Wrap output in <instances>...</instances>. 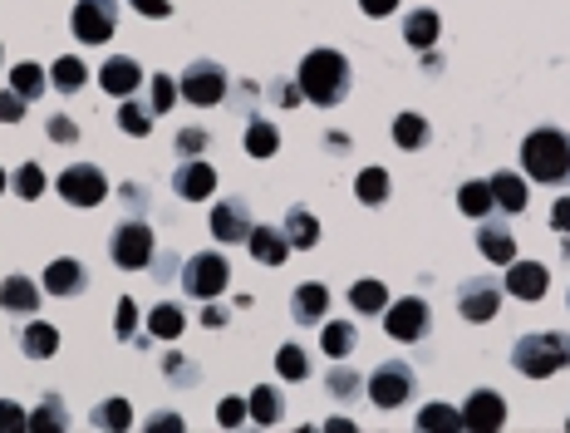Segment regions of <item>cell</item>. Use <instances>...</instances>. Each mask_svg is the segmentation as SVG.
Wrapping results in <instances>:
<instances>
[{"instance_id":"cell-54","label":"cell","mask_w":570,"mask_h":433,"mask_svg":"<svg viewBox=\"0 0 570 433\" xmlns=\"http://www.w3.org/2000/svg\"><path fill=\"white\" fill-rule=\"evenodd\" d=\"M148 433H182V419H177V414H158V419L148 424Z\"/></svg>"},{"instance_id":"cell-36","label":"cell","mask_w":570,"mask_h":433,"mask_svg":"<svg viewBox=\"0 0 570 433\" xmlns=\"http://www.w3.org/2000/svg\"><path fill=\"white\" fill-rule=\"evenodd\" d=\"M118 128L133 133V138H148V133H153V109H143V104L128 94V99L118 104Z\"/></svg>"},{"instance_id":"cell-17","label":"cell","mask_w":570,"mask_h":433,"mask_svg":"<svg viewBox=\"0 0 570 433\" xmlns=\"http://www.w3.org/2000/svg\"><path fill=\"white\" fill-rule=\"evenodd\" d=\"M477 251H482V261H497V266H507L516 261V237L507 222H477Z\"/></svg>"},{"instance_id":"cell-51","label":"cell","mask_w":570,"mask_h":433,"mask_svg":"<svg viewBox=\"0 0 570 433\" xmlns=\"http://www.w3.org/2000/svg\"><path fill=\"white\" fill-rule=\"evenodd\" d=\"M271 94H276V104H281V109H295V104H300V99H305V94H300V84H271Z\"/></svg>"},{"instance_id":"cell-25","label":"cell","mask_w":570,"mask_h":433,"mask_svg":"<svg viewBox=\"0 0 570 433\" xmlns=\"http://www.w3.org/2000/svg\"><path fill=\"white\" fill-rule=\"evenodd\" d=\"M20 350H25V360H50V355L59 350V330H55V325H45V320L25 325V335H20Z\"/></svg>"},{"instance_id":"cell-46","label":"cell","mask_w":570,"mask_h":433,"mask_svg":"<svg viewBox=\"0 0 570 433\" xmlns=\"http://www.w3.org/2000/svg\"><path fill=\"white\" fill-rule=\"evenodd\" d=\"M325 379H330V394H335V399H354V394L364 389V384H359V374H354V370H330Z\"/></svg>"},{"instance_id":"cell-20","label":"cell","mask_w":570,"mask_h":433,"mask_svg":"<svg viewBox=\"0 0 570 433\" xmlns=\"http://www.w3.org/2000/svg\"><path fill=\"white\" fill-rule=\"evenodd\" d=\"M295 306L290 315L300 320V325H320L325 315H330V291L320 286V281H305V286H295V296H290Z\"/></svg>"},{"instance_id":"cell-26","label":"cell","mask_w":570,"mask_h":433,"mask_svg":"<svg viewBox=\"0 0 570 433\" xmlns=\"http://www.w3.org/2000/svg\"><path fill=\"white\" fill-rule=\"evenodd\" d=\"M354 345H359V330H354L349 320H325L320 350H325L330 360H344V355H354Z\"/></svg>"},{"instance_id":"cell-28","label":"cell","mask_w":570,"mask_h":433,"mask_svg":"<svg viewBox=\"0 0 570 433\" xmlns=\"http://www.w3.org/2000/svg\"><path fill=\"white\" fill-rule=\"evenodd\" d=\"M349 306L359 310V315H384L389 286H384V281H354V286H349Z\"/></svg>"},{"instance_id":"cell-16","label":"cell","mask_w":570,"mask_h":433,"mask_svg":"<svg viewBox=\"0 0 570 433\" xmlns=\"http://www.w3.org/2000/svg\"><path fill=\"white\" fill-rule=\"evenodd\" d=\"M50 296H84L89 291V271H84V261H74V256H59V261H50L45 266V281H40Z\"/></svg>"},{"instance_id":"cell-29","label":"cell","mask_w":570,"mask_h":433,"mask_svg":"<svg viewBox=\"0 0 570 433\" xmlns=\"http://www.w3.org/2000/svg\"><path fill=\"white\" fill-rule=\"evenodd\" d=\"M89 424L104 433H118L133 424V404L128 399H104V404H94V414H89Z\"/></svg>"},{"instance_id":"cell-9","label":"cell","mask_w":570,"mask_h":433,"mask_svg":"<svg viewBox=\"0 0 570 433\" xmlns=\"http://www.w3.org/2000/svg\"><path fill=\"white\" fill-rule=\"evenodd\" d=\"M55 187H59V197H64L69 207H99V202L109 197V178H104L94 163H74V168H64Z\"/></svg>"},{"instance_id":"cell-21","label":"cell","mask_w":570,"mask_h":433,"mask_svg":"<svg viewBox=\"0 0 570 433\" xmlns=\"http://www.w3.org/2000/svg\"><path fill=\"white\" fill-rule=\"evenodd\" d=\"M285 242H290V251H310V247H320V222H315V212L310 207H290L285 212Z\"/></svg>"},{"instance_id":"cell-5","label":"cell","mask_w":570,"mask_h":433,"mask_svg":"<svg viewBox=\"0 0 570 433\" xmlns=\"http://www.w3.org/2000/svg\"><path fill=\"white\" fill-rule=\"evenodd\" d=\"M109 256L123 271H148L153 256H158V242H153V227L148 222H118L114 237H109Z\"/></svg>"},{"instance_id":"cell-19","label":"cell","mask_w":570,"mask_h":433,"mask_svg":"<svg viewBox=\"0 0 570 433\" xmlns=\"http://www.w3.org/2000/svg\"><path fill=\"white\" fill-rule=\"evenodd\" d=\"M40 291H45V286H35L30 276H5V281H0V310H5V315H35Z\"/></svg>"},{"instance_id":"cell-56","label":"cell","mask_w":570,"mask_h":433,"mask_svg":"<svg viewBox=\"0 0 570 433\" xmlns=\"http://www.w3.org/2000/svg\"><path fill=\"white\" fill-rule=\"evenodd\" d=\"M231 315L222 306H202V325H212V330H217V325H227Z\"/></svg>"},{"instance_id":"cell-10","label":"cell","mask_w":570,"mask_h":433,"mask_svg":"<svg viewBox=\"0 0 570 433\" xmlns=\"http://www.w3.org/2000/svg\"><path fill=\"white\" fill-rule=\"evenodd\" d=\"M413 384H418L413 365H403V360H389V365H379V370L369 374V399H374L379 409H399L403 399L413 394Z\"/></svg>"},{"instance_id":"cell-27","label":"cell","mask_w":570,"mask_h":433,"mask_svg":"<svg viewBox=\"0 0 570 433\" xmlns=\"http://www.w3.org/2000/svg\"><path fill=\"white\" fill-rule=\"evenodd\" d=\"M457 207H462L472 222L492 217V207H497V197H492V183H462V187H457Z\"/></svg>"},{"instance_id":"cell-24","label":"cell","mask_w":570,"mask_h":433,"mask_svg":"<svg viewBox=\"0 0 570 433\" xmlns=\"http://www.w3.org/2000/svg\"><path fill=\"white\" fill-rule=\"evenodd\" d=\"M251 256L261 261V266H281L285 256H290V242H285L281 227H251Z\"/></svg>"},{"instance_id":"cell-48","label":"cell","mask_w":570,"mask_h":433,"mask_svg":"<svg viewBox=\"0 0 570 433\" xmlns=\"http://www.w3.org/2000/svg\"><path fill=\"white\" fill-rule=\"evenodd\" d=\"M20 119H25V94L5 89L0 94V124H20Z\"/></svg>"},{"instance_id":"cell-37","label":"cell","mask_w":570,"mask_h":433,"mask_svg":"<svg viewBox=\"0 0 570 433\" xmlns=\"http://www.w3.org/2000/svg\"><path fill=\"white\" fill-rule=\"evenodd\" d=\"M182 325H187V320H182V310L172 306V301H163V306L148 315V335H153V340H177Z\"/></svg>"},{"instance_id":"cell-43","label":"cell","mask_w":570,"mask_h":433,"mask_svg":"<svg viewBox=\"0 0 570 433\" xmlns=\"http://www.w3.org/2000/svg\"><path fill=\"white\" fill-rule=\"evenodd\" d=\"M246 419H251L246 399H236V394H231V399H222V404H217V424H222V429H241Z\"/></svg>"},{"instance_id":"cell-1","label":"cell","mask_w":570,"mask_h":433,"mask_svg":"<svg viewBox=\"0 0 570 433\" xmlns=\"http://www.w3.org/2000/svg\"><path fill=\"white\" fill-rule=\"evenodd\" d=\"M521 168L531 183L570 187V133L561 128H536L521 143Z\"/></svg>"},{"instance_id":"cell-38","label":"cell","mask_w":570,"mask_h":433,"mask_svg":"<svg viewBox=\"0 0 570 433\" xmlns=\"http://www.w3.org/2000/svg\"><path fill=\"white\" fill-rule=\"evenodd\" d=\"M45 84H50V79H45V69H40V64H15V69H10V89H15V94H25V99H40V94H45Z\"/></svg>"},{"instance_id":"cell-35","label":"cell","mask_w":570,"mask_h":433,"mask_svg":"<svg viewBox=\"0 0 570 433\" xmlns=\"http://www.w3.org/2000/svg\"><path fill=\"white\" fill-rule=\"evenodd\" d=\"M50 79H55V89H59V94H79V89L89 84V69H84V60L64 55V60H55V69H50Z\"/></svg>"},{"instance_id":"cell-31","label":"cell","mask_w":570,"mask_h":433,"mask_svg":"<svg viewBox=\"0 0 570 433\" xmlns=\"http://www.w3.org/2000/svg\"><path fill=\"white\" fill-rule=\"evenodd\" d=\"M487 183H492V197H497L502 212H526V183H521L516 173H497V178H487Z\"/></svg>"},{"instance_id":"cell-11","label":"cell","mask_w":570,"mask_h":433,"mask_svg":"<svg viewBox=\"0 0 570 433\" xmlns=\"http://www.w3.org/2000/svg\"><path fill=\"white\" fill-rule=\"evenodd\" d=\"M212 237L222 247H236V242L251 237V207H246V197H222L212 207Z\"/></svg>"},{"instance_id":"cell-22","label":"cell","mask_w":570,"mask_h":433,"mask_svg":"<svg viewBox=\"0 0 570 433\" xmlns=\"http://www.w3.org/2000/svg\"><path fill=\"white\" fill-rule=\"evenodd\" d=\"M438 35H443V20H438L433 10H408V15H403V40H408L413 50L428 55V50L438 45Z\"/></svg>"},{"instance_id":"cell-50","label":"cell","mask_w":570,"mask_h":433,"mask_svg":"<svg viewBox=\"0 0 570 433\" xmlns=\"http://www.w3.org/2000/svg\"><path fill=\"white\" fill-rule=\"evenodd\" d=\"M138 15H148V20H168L172 15V0H128Z\"/></svg>"},{"instance_id":"cell-12","label":"cell","mask_w":570,"mask_h":433,"mask_svg":"<svg viewBox=\"0 0 570 433\" xmlns=\"http://www.w3.org/2000/svg\"><path fill=\"white\" fill-rule=\"evenodd\" d=\"M507 424V399L497 389H477L462 409V429H477V433H497Z\"/></svg>"},{"instance_id":"cell-42","label":"cell","mask_w":570,"mask_h":433,"mask_svg":"<svg viewBox=\"0 0 570 433\" xmlns=\"http://www.w3.org/2000/svg\"><path fill=\"white\" fill-rule=\"evenodd\" d=\"M177 99H182V89L172 84L168 74H158V79H153V104H148V109H153V114H168V109H177Z\"/></svg>"},{"instance_id":"cell-58","label":"cell","mask_w":570,"mask_h":433,"mask_svg":"<svg viewBox=\"0 0 570 433\" xmlns=\"http://www.w3.org/2000/svg\"><path fill=\"white\" fill-rule=\"evenodd\" d=\"M325 429H330V433H354V424H349V419H330Z\"/></svg>"},{"instance_id":"cell-39","label":"cell","mask_w":570,"mask_h":433,"mask_svg":"<svg viewBox=\"0 0 570 433\" xmlns=\"http://www.w3.org/2000/svg\"><path fill=\"white\" fill-rule=\"evenodd\" d=\"M418 429L423 433H453V429H462V414L448 409V404H428V409L418 414Z\"/></svg>"},{"instance_id":"cell-33","label":"cell","mask_w":570,"mask_h":433,"mask_svg":"<svg viewBox=\"0 0 570 433\" xmlns=\"http://www.w3.org/2000/svg\"><path fill=\"white\" fill-rule=\"evenodd\" d=\"M354 197H359L364 207L389 202V173H384V168H364V173L354 178Z\"/></svg>"},{"instance_id":"cell-3","label":"cell","mask_w":570,"mask_h":433,"mask_svg":"<svg viewBox=\"0 0 570 433\" xmlns=\"http://www.w3.org/2000/svg\"><path fill=\"white\" fill-rule=\"evenodd\" d=\"M512 365L526 379H551L556 370L570 365V335L566 330H546V335H526L512 345Z\"/></svg>"},{"instance_id":"cell-18","label":"cell","mask_w":570,"mask_h":433,"mask_svg":"<svg viewBox=\"0 0 570 433\" xmlns=\"http://www.w3.org/2000/svg\"><path fill=\"white\" fill-rule=\"evenodd\" d=\"M138 84H143V69H138V60H128V55H114V60L99 69V89L114 94V99L138 94Z\"/></svg>"},{"instance_id":"cell-59","label":"cell","mask_w":570,"mask_h":433,"mask_svg":"<svg viewBox=\"0 0 570 433\" xmlns=\"http://www.w3.org/2000/svg\"><path fill=\"white\" fill-rule=\"evenodd\" d=\"M5 187H10V178H5V168H0V192H5Z\"/></svg>"},{"instance_id":"cell-13","label":"cell","mask_w":570,"mask_h":433,"mask_svg":"<svg viewBox=\"0 0 570 433\" xmlns=\"http://www.w3.org/2000/svg\"><path fill=\"white\" fill-rule=\"evenodd\" d=\"M457 310H462V320L487 325V320H497V310H502V291H497L492 281H462V291H457Z\"/></svg>"},{"instance_id":"cell-23","label":"cell","mask_w":570,"mask_h":433,"mask_svg":"<svg viewBox=\"0 0 570 433\" xmlns=\"http://www.w3.org/2000/svg\"><path fill=\"white\" fill-rule=\"evenodd\" d=\"M246 409H251V424H261V429H276V424L285 419L281 389H276V384H256V389H251V399H246Z\"/></svg>"},{"instance_id":"cell-57","label":"cell","mask_w":570,"mask_h":433,"mask_svg":"<svg viewBox=\"0 0 570 433\" xmlns=\"http://www.w3.org/2000/svg\"><path fill=\"white\" fill-rule=\"evenodd\" d=\"M325 143H330V153H344V148H349V138H344V133H330Z\"/></svg>"},{"instance_id":"cell-7","label":"cell","mask_w":570,"mask_h":433,"mask_svg":"<svg viewBox=\"0 0 570 433\" xmlns=\"http://www.w3.org/2000/svg\"><path fill=\"white\" fill-rule=\"evenodd\" d=\"M177 89H182V99H187V104L212 109V104H222V99H227V69H222L217 60H197V64H187V74L177 79Z\"/></svg>"},{"instance_id":"cell-2","label":"cell","mask_w":570,"mask_h":433,"mask_svg":"<svg viewBox=\"0 0 570 433\" xmlns=\"http://www.w3.org/2000/svg\"><path fill=\"white\" fill-rule=\"evenodd\" d=\"M300 94L320 109H335L344 94H349V60L340 50H310L305 64H300Z\"/></svg>"},{"instance_id":"cell-30","label":"cell","mask_w":570,"mask_h":433,"mask_svg":"<svg viewBox=\"0 0 570 433\" xmlns=\"http://www.w3.org/2000/svg\"><path fill=\"white\" fill-rule=\"evenodd\" d=\"M428 138H433V128H428V119H423V114H399V119H394V143H399V148L418 153Z\"/></svg>"},{"instance_id":"cell-4","label":"cell","mask_w":570,"mask_h":433,"mask_svg":"<svg viewBox=\"0 0 570 433\" xmlns=\"http://www.w3.org/2000/svg\"><path fill=\"white\" fill-rule=\"evenodd\" d=\"M227 281H231V261L222 251H197L187 261V271H182V291L192 301H217L227 291Z\"/></svg>"},{"instance_id":"cell-45","label":"cell","mask_w":570,"mask_h":433,"mask_svg":"<svg viewBox=\"0 0 570 433\" xmlns=\"http://www.w3.org/2000/svg\"><path fill=\"white\" fill-rule=\"evenodd\" d=\"M20 429H30V414L15 399H0V433H20Z\"/></svg>"},{"instance_id":"cell-34","label":"cell","mask_w":570,"mask_h":433,"mask_svg":"<svg viewBox=\"0 0 570 433\" xmlns=\"http://www.w3.org/2000/svg\"><path fill=\"white\" fill-rule=\"evenodd\" d=\"M276 148H281L276 124H266V119H251V124H246V153H251V158H271Z\"/></svg>"},{"instance_id":"cell-55","label":"cell","mask_w":570,"mask_h":433,"mask_svg":"<svg viewBox=\"0 0 570 433\" xmlns=\"http://www.w3.org/2000/svg\"><path fill=\"white\" fill-rule=\"evenodd\" d=\"M163 370L182 374V379H177V384H192V365H187V360H182V355H168V360H163Z\"/></svg>"},{"instance_id":"cell-15","label":"cell","mask_w":570,"mask_h":433,"mask_svg":"<svg viewBox=\"0 0 570 433\" xmlns=\"http://www.w3.org/2000/svg\"><path fill=\"white\" fill-rule=\"evenodd\" d=\"M551 291V271L541 261H507V296L516 301H541Z\"/></svg>"},{"instance_id":"cell-32","label":"cell","mask_w":570,"mask_h":433,"mask_svg":"<svg viewBox=\"0 0 570 433\" xmlns=\"http://www.w3.org/2000/svg\"><path fill=\"white\" fill-rule=\"evenodd\" d=\"M64 429H69L64 399H59V394H45V404L30 414V433H64Z\"/></svg>"},{"instance_id":"cell-53","label":"cell","mask_w":570,"mask_h":433,"mask_svg":"<svg viewBox=\"0 0 570 433\" xmlns=\"http://www.w3.org/2000/svg\"><path fill=\"white\" fill-rule=\"evenodd\" d=\"M359 10H364V15H394L399 0H359Z\"/></svg>"},{"instance_id":"cell-41","label":"cell","mask_w":570,"mask_h":433,"mask_svg":"<svg viewBox=\"0 0 570 433\" xmlns=\"http://www.w3.org/2000/svg\"><path fill=\"white\" fill-rule=\"evenodd\" d=\"M276 370H281V379H310V355L300 345H281L276 350Z\"/></svg>"},{"instance_id":"cell-40","label":"cell","mask_w":570,"mask_h":433,"mask_svg":"<svg viewBox=\"0 0 570 433\" xmlns=\"http://www.w3.org/2000/svg\"><path fill=\"white\" fill-rule=\"evenodd\" d=\"M10 187H15V197L35 202V197L45 192V168H40V163H20V168H15V178H10Z\"/></svg>"},{"instance_id":"cell-52","label":"cell","mask_w":570,"mask_h":433,"mask_svg":"<svg viewBox=\"0 0 570 433\" xmlns=\"http://www.w3.org/2000/svg\"><path fill=\"white\" fill-rule=\"evenodd\" d=\"M551 227L570 237V197H556V207H551Z\"/></svg>"},{"instance_id":"cell-47","label":"cell","mask_w":570,"mask_h":433,"mask_svg":"<svg viewBox=\"0 0 570 433\" xmlns=\"http://www.w3.org/2000/svg\"><path fill=\"white\" fill-rule=\"evenodd\" d=\"M207 143H212V133H202V128H182V133H177V153H182V158H197Z\"/></svg>"},{"instance_id":"cell-6","label":"cell","mask_w":570,"mask_h":433,"mask_svg":"<svg viewBox=\"0 0 570 433\" xmlns=\"http://www.w3.org/2000/svg\"><path fill=\"white\" fill-rule=\"evenodd\" d=\"M384 330H389V340L418 345V340H428V330H433V310H428V301H418V296L389 301V306H384Z\"/></svg>"},{"instance_id":"cell-14","label":"cell","mask_w":570,"mask_h":433,"mask_svg":"<svg viewBox=\"0 0 570 433\" xmlns=\"http://www.w3.org/2000/svg\"><path fill=\"white\" fill-rule=\"evenodd\" d=\"M172 192H177L182 202H207V197L217 192V173H212V163H207V158H187V163L172 173Z\"/></svg>"},{"instance_id":"cell-49","label":"cell","mask_w":570,"mask_h":433,"mask_svg":"<svg viewBox=\"0 0 570 433\" xmlns=\"http://www.w3.org/2000/svg\"><path fill=\"white\" fill-rule=\"evenodd\" d=\"M45 133H50L55 143H79V124H74L69 114H55V119L45 124Z\"/></svg>"},{"instance_id":"cell-44","label":"cell","mask_w":570,"mask_h":433,"mask_svg":"<svg viewBox=\"0 0 570 433\" xmlns=\"http://www.w3.org/2000/svg\"><path fill=\"white\" fill-rule=\"evenodd\" d=\"M114 330H118V340H133V335H138V306H133L128 296H123L114 310Z\"/></svg>"},{"instance_id":"cell-8","label":"cell","mask_w":570,"mask_h":433,"mask_svg":"<svg viewBox=\"0 0 570 433\" xmlns=\"http://www.w3.org/2000/svg\"><path fill=\"white\" fill-rule=\"evenodd\" d=\"M69 25H74L79 45H104V40H114L118 30V5L114 0H79Z\"/></svg>"}]
</instances>
